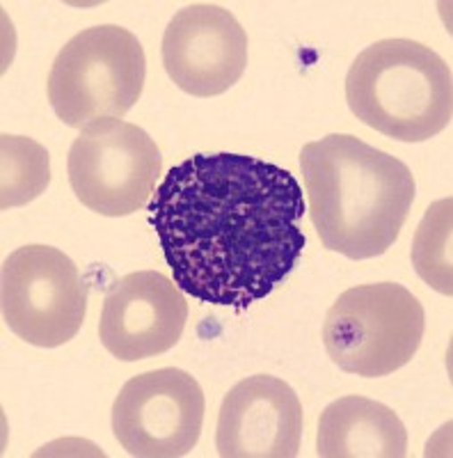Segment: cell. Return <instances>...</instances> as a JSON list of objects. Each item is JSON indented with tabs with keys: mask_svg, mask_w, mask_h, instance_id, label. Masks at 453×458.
<instances>
[{
	"mask_svg": "<svg viewBox=\"0 0 453 458\" xmlns=\"http://www.w3.org/2000/svg\"><path fill=\"white\" fill-rule=\"evenodd\" d=\"M149 223L183 293L247 310L287 280L307 236L291 172L245 154H195L167 172Z\"/></svg>",
	"mask_w": 453,
	"mask_h": 458,
	"instance_id": "obj_1",
	"label": "cell"
},
{
	"mask_svg": "<svg viewBox=\"0 0 453 458\" xmlns=\"http://www.w3.org/2000/svg\"><path fill=\"white\" fill-rule=\"evenodd\" d=\"M309 218L321 243L348 259L381 257L401 234L415 202L410 167L348 133L300 151Z\"/></svg>",
	"mask_w": 453,
	"mask_h": 458,
	"instance_id": "obj_2",
	"label": "cell"
},
{
	"mask_svg": "<svg viewBox=\"0 0 453 458\" xmlns=\"http://www.w3.org/2000/svg\"><path fill=\"white\" fill-rule=\"evenodd\" d=\"M350 113L398 142H426L451 124L453 79L444 57L415 39H381L346 76Z\"/></svg>",
	"mask_w": 453,
	"mask_h": 458,
	"instance_id": "obj_3",
	"label": "cell"
},
{
	"mask_svg": "<svg viewBox=\"0 0 453 458\" xmlns=\"http://www.w3.org/2000/svg\"><path fill=\"white\" fill-rule=\"evenodd\" d=\"M145 76V48L133 32L110 23L85 28L53 60L48 101L63 124L83 131L122 120L140 99Z\"/></svg>",
	"mask_w": 453,
	"mask_h": 458,
	"instance_id": "obj_4",
	"label": "cell"
},
{
	"mask_svg": "<svg viewBox=\"0 0 453 458\" xmlns=\"http://www.w3.org/2000/svg\"><path fill=\"white\" fill-rule=\"evenodd\" d=\"M426 314L403 284L375 282L346 289L325 314L323 344L346 374L382 378L406 367L422 346Z\"/></svg>",
	"mask_w": 453,
	"mask_h": 458,
	"instance_id": "obj_5",
	"label": "cell"
},
{
	"mask_svg": "<svg viewBox=\"0 0 453 458\" xmlns=\"http://www.w3.org/2000/svg\"><path fill=\"white\" fill-rule=\"evenodd\" d=\"M67 174L83 207L105 218H124L151 202L163 174V157L140 126L99 120L71 142Z\"/></svg>",
	"mask_w": 453,
	"mask_h": 458,
	"instance_id": "obj_6",
	"label": "cell"
},
{
	"mask_svg": "<svg viewBox=\"0 0 453 458\" xmlns=\"http://www.w3.org/2000/svg\"><path fill=\"white\" fill-rule=\"evenodd\" d=\"M88 293L79 266L58 248L23 245L3 261V318L32 346L58 349L71 342L88 314Z\"/></svg>",
	"mask_w": 453,
	"mask_h": 458,
	"instance_id": "obj_7",
	"label": "cell"
},
{
	"mask_svg": "<svg viewBox=\"0 0 453 458\" xmlns=\"http://www.w3.org/2000/svg\"><path fill=\"white\" fill-rule=\"evenodd\" d=\"M206 401L195 376L177 367L126 380L113 403V433L129 456L179 458L195 449Z\"/></svg>",
	"mask_w": 453,
	"mask_h": 458,
	"instance_id": "obj_8",
	"label": "cell"
},
{
	"mask_svg": "<svg viewBox=\"0 0 453 458\" xmlns=\"http://www.w3.org/2000/svg\"><path fill=\"white\" fill-rule=\"evenodd\" d=\"M163 67L190 97L209 99L240 81L247 67V35L227 7L193 3L179 10L163 35Z\"/></svg>",
	"mask_w": 453,
	"mask_h": 458,
	"instance_id": "obj_9",
	"label": "cell"
},
{
	"mask_svg": "<svg viewBox=\"0 0 453 458\" xmlns=\"http://www.w3.org/2000/svg\"><path fill=\"white\" fill-rule=\"evenodd\" d=\"M186 321L188 301L177 282L158 271H136L105 293L99 339L117 360L138 362L177 346Z\"/></svg>",
	"mask_w": 453,
	"mask_h": 458,
	"instance_id": "obj_10",
	"label": "cell"
},
{
	"mask_svg": "<svg viewBox=\"0 0 453 458\" xmlns=\"http://www.w3.org/2000/svg\"><path fill=\"white\" fill-rule=\"evenodd\" d=\"M300 440V399L281 378L247 376L224 394L215 428L218 456L293 458Z\"/></svg>",
	"mask_w": 453,
	"mask_h": 458,
	"instance_id": "obj_11",
	"label": "cell"
},
{
	"mask_svg": "<svg viewBox=\"0 0 453 458\" xmlns=\"http://www.w3.org/2000/svg\"><path fill=\"white\" fill-rule=\"evenodd\" d=\"M407 428L390 406L366 396H341L318 420L316 456L403 458Z\"/></svg>",
	"mask_w": 453,
	"mask_h": 458,
	"instance_id": "obj_12",
	"label": "cell"
},
{
	"mask_svg": "<svg viewBox=\"0 0 453 458\" xmlns=\"http://www.w3.org/2000/svg\"><path fill=\"white\" fill-rule=\"evenodd\" d=\"M0 208L23 207L48 188L51 158L32 138L0 136Z\"/></svg>",
	"mask_w": 453,
	"mask_h": 458,
	"instance_id": "obj_13",
	"label": "cell"
},
{
	"mask_svg": "<svg viewBox=\"0 0 453 458\" xmlns=\"http://www.w3.org/2000/svg\"><path fill=\"white\" fill-rule=\"evenodd\" d=\"M453 199L432 202L424 214L415 241H412V266L431 289L453 296Z\"/></svg>",
	"mask_w": 453,
	"mask_h": 458,
	"instance_id": "obj_14",
	"label": "cell"
}]
</instances>
